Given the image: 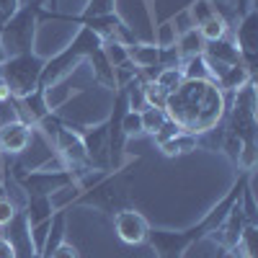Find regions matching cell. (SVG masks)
<instances>
[{"mask_svg": "<svg viewBox=\"0 0 258 258\" xmlns=\"http://www.w3.org/2000/svg\"><path fill=\"white\" fill-rule=\"evenodd\" d=\"M227 101L214 80H183L168 93L165 114L188 135H204L225 119Z\"/></svg>", "mask_w": 258, "mask_h": 258, "instance_id": "cell-1", "label": "cell"}, {"mask_svg": "<svg viewBox=\"0 0 258 258\" xmlns=\"http://www.w3.org/2000/svg\"><path fill=\"white\" fill-rule=\"evenodd\" d=\"M253 173H240L238 181L230 186V191L204 214L197 225H191L186 230H153V227H150L145 243L158 253V258H183L191 245L202 243L204 238H209V235L217 230V225L225 220V214L230 212V207L240 199V191H243V186H245V181Z\"/></svg>", "mask_w": 258, "mask_h": 258, "instance_id": "cell-2", "label": "cell"}, {"mask_svg": "<svg viewBox=\"0 0 258 258\" xmlns=\"http://www.w3.org/2000/svg\"><path fill=\"white\" fill-rule=\"evenodd\" d=\"M101 47H103V39L98 34H93L91 29H85V26H78L75 36L70 39V44L62 47L54 57L44 59L41 78H39V88L49 91V88H54V85H59L70 73H75V68L83 59H88Z\"/></svg>", "mask_w": 258, "mask_h": 258, "instance_id": "cell-3", "label": "cell"}, {"mask_svg": "<svg viewBox=\"0 0 258 258\" xmlns=\"http://www.w3.org/2000/svg\"><path fill=\"white\" fill-rule=\"evenodd\" d=\"M41 3H44V0H29V3H24L3 26H0V49H3L6 57L34 52L39 11L44 8Z\"/></svg>", "mask_w": 258, "mask_h": 258, "instance_id": "cell-4", "label": "cell"}, {"mask_svg": "<svg viewBox=\"0 0 258 258\" xmlns=\"http://www.w3.org/2000/svg\"><path fill=\"white\" fill-rule=\"evenodd\" d=\"M258 96H255V80L245 83L240 91L232 93L230 109H225V129L235 137H240L243 145H255V135H258Z\"/></svg>", "mask_w": 258, "mask_h": 258, "instance_id": "cell-5", "label": "cell"}, {"mask_svg": "<svg viewBox=\"0 0 258 258\" xmlns=\"http://www.w3.org/2000/svg\"><path fill=\"white\" fill-rule=\"evenodd\" d=\"M11 176H13L16 186L24 191V197H54L57 191L78 183V176L68 168H57V170L31 168V170H24L21 165H13Z\"/></svg>", "mask_w": 258, "mask_h": 258, "instance_id": "cell-6", "label": "cell"}, {"mask_svg": "<svg viewBox=\"0 0 258 258\" xmlns=\"http://www.w3.org/2000/svg\"><path fill=\"white\" fill-rule=\"evenodd\" d=\"M41 68H44V57H39L36 52H26L6 57L0 64V75H3V83L8 85L13 98H24L39 88Z\"/></svg>", "mask_w": 258, "mask_h": 258, "instance_id": "cell-7", "label": "cell"}, {"mask_svg": "<svg viewBox=\"0 0 258 258\" xmlns=\"http://www.w3.org/2000/svg\"><path fill=\"white\" fill-rule=\"evenodd\" d=\"M64 121V119H62ZM70 129L80 135V142L85 147V155L93 170H111V155H109V124L106 119L96 121V124H73L64 121Z\"/></svg>", "mask_w": 258, "mask_h": 258, "instance_id": "cell-8", "label": "cell"}, {"mask_svg": "<svg viewBox=\"0 0 258 258\" xmlns=\"http://www.w3.org/2000/svg\"><path fill=\"white\" fill-rule=\"evenodd\" d=\"M235 47L240 52L243 64L255 75V64H258V11L250 8L245 16L238 18L235 24Z\"/></svg>", "mask_w": 258, "mask_h": 258, "instance_id": "cell-9", "label": "cell"}, {"mask_svg": "<svg viewBox=\"0 0 258 258\" xmlns=\"http://www.w3.org/2000/svg\"><path fill=\"white\" fill-rule=\"evenodd\" d=\"M114 230L119 235V240L126 245H140L147 240V230L150 222L142 212L132 209V207H124L119 212H114Z\"/></svg>", "mask_w": 258, "mask_h": 258, "instance_id": "cell-10", "label": "cell"}, {"mask_svg": "<svg viewBox=\"0 0 258 258\" xmlns=\"http://www.w3.org/2000/svg\"><path fill=\"white\" fill-rule=\"evenodd\" d=\"M243 225H245V214H243L240 199H238V202L230 207V212L225 214V220L217 225V230H214L209 238H204V240L214 243V245L220 248V253H232L235 243H238L240 232H243Z\"/></svg>", "mask_w": 258, "mask_h": 258, "instance_id": "cell-11", "label": "cell"}, {"mask_svg": "<svg viewBox=\"0 0 258 258\" xmlns=\"http://www.w3.org/2000/svg\"><path fill=\"white\" fill-rule=\"evenodd\" d=\"M31 142H34V129L26 121L13 119V121L0 124V153H3V158L26 153Z\"/></svg>", "mask_w": 258, "mask_h": 258, "instance_id": "cell-12", "label": "cell"}, {"mask_svg": "<svg viewBox=\"0 0 258 258\" xmlns=\"http://www.w3.org/2000/svg\"><path fill=\"white\" fill-rule=\"evenodd\" d=\"M204 59L209 62V70H212V80H217L227 68H232V64H240V52L238 47H235L232 39H217V41H207L204 47Z\"/></svg>", "mask_w": 258, "mask_h": 258, "instance_id": "cell-13", "label": "cell"}, {"mask_svg": "<svg viewBox=\"0 0 258 258\" xmlns=\"http://www.w3.org/2000/svg\"><path fill=\"white\" fill-rule=\"evenodd\" d=\"M129 62L135 64L137 70H150V68H160V47H155V41H135V44L126 47Z\"/></svg>", "mask_w": 258, "mask_h": 258, "instance_id": "cell-14", "label": "cell"}, {"mask_svg": "<svg viewBox=\"0 0 258 258\" xmlns=\"http://www.w3.org/2000/svg\"><path fill=\"white\" fill-rule=\"evenodd\" d=\"M24 214L29 220V227H39L54 217L52 197H26L24 202Z\"/></svg>", "mask_w": 258, "mask_h": 258, "instance_id": "cell-15", "label": "cell"}, {"mask_svg": "<svg viewBox=\"0 0 258 258\" xmlns=\"http://www.w3.org/2000/svg\"><path fill=\"white\" fill-rule=\"evenodd\" d=\"M250 80H255V75L240 62V64H232V68H227L214 83H217V88H220L222 93H230V96H232L235 91H240L243 85L250 83Z\"/></svg>", "mask_w": 258, "mask_h": 258, "instance_id": "cell-16", "label": "cell"}, {"mask_svg": "<svg viewBox=\"0 0 258 258\" xmlns=\"http://www.w3.org/2000/svg\"><path fill=\"white\" fill-rule=\"evenodd\" d=\"M158 147L163 150L165 158H181V155H188V153H194V150L199 147V135H188V132H183V129H181L176 137L165 140Z\"/></svg>", "mask_w": 258, "mask_h": 258, "instance_id": "cell-17", "label": "cell"}, {"mask_svg": "<svg viewBox=\"0 0 258 258\" xmlns=\"http://www.w3.org/2000/svg\"><path fill=\"white\" fill-rule=\"evenodd\" d=\"M232 253L238 258H258V225H250V222L243 225V232L238 243H235Z\"/></svg>", "mask_w": 258, "mask_h": 258, "instance_id": "cell-18", "label": "cell"}, {"mask_svg": "<svg viewBox=\"0 0 258 258\" xmlns=\"http://www.w3.org/2000/svg\"><path fill=\"white\" fill-rule=\"evenodd\" d=\"M181 73H183V80H212V70H209V62L204 59V54L186 57L181 62Z\"/></svg>", "mask_w": 258, "mask_h": 258, "instance_id": "cell-19", "label": "cell"}, {"mask_svg": "<svg viewBox=\"0 0 258 258\" xmlns=\"http://www.w3.org/2000/svg\"><path fill=\"white\" fill-rule=\"evenodd\" d=\"M176 47H178L181 57L186 59V57H197V54H204V47H207V41L202 39L199 29H191V31H186V34H181V36H178Z\"/></svg>", "mask_w": 258, "mask_h": 258, "instance_id": "cell-20", "label": "cell"}, {"mask_svg": "<svg viewBox=\"0 0 258 258\" xmlns=\"http://www.w3.org/2000/svg\"><path fill=\"white\" fill-rule=\"evenodd\" d=\"M186 11L191 16L194 29H199L204 21H209L214 16V3H212V0H191V3L186 6Z\"/></svg>", "mask_w": 258, "mask_h": 258, "instance_id": "cell-21", "label": "cell"}, {"mask_svg": "<svg viewBox=\"0 0 258 258\" xmlns=\"http://www.w3.org/2000/svg\"><path fill=\"white\" fill-rule=\"evenodd\" d=\"M230 31V26L225 24V21L220 16H212L209 21H204V24L199 26V34L204 41H217V39H225Z\"/></svg>", "mask_w": 258, "mask_h": 258, "instance_id": "cell-22", "label": "cell"}, {"mask_svg": "<svg viewBox=\"0 0 258 258\" xmlns=\"http://www.w3.org/2000/svg\"><path fill=\"white\" fill-rule=\"evenodd\" d=\"M140 116H142V135H155L158 129L168 121V114L163 109H153V106H147Z\"/></svg>", "mask_w": 258, "mask_h": 258, "instance_id": "cell-23", "label": "cell"}, {"mask_svg": "<svg viewBox=\"0 0 258 258\" xmlns=\"http://www.w3.org/2000/svg\"><path fill=\"white\" fill-rule=\"evenodd\" d=\"M153 36H155V47H160V49L176 47V41H178V34H176L173 24H170V18L158 24V26H153Z\"/></svg>", "mask_w": 258, "mask_h": 258, "instance_id": "cell-24", "label": "cell"}, {"mask_svg": "<svg viewBox=\"0 0 258 258\" xmlns=\"http://www.w3.org/2000/svg\"><path fill=\"white\" fill-rule=\"evenodd\" d=\"M153 83H158L165 93H170V91H176L178 85L183 83V73H181V68H163V70L155 75Z\"/></svg>", "mask_w": 258, "mask_h": 258, "instance_id": "cell-25", "label": "cell"}, {"mask_svg": "<svg viewBox=\"0 0 258 258\" xmlns=\"http://www.w3.org/2000/svg\"><path fill=\"white\" fill-rule=\"evenodd\" d=\"M119 126H121V135H124V140L140 137V135H142V116H140V111H129V109H126V111L121 114Z\"/></svg>", "mask_w": 258, "mask_h": 258, "instance_id": "cell-26", "label": "cell"}, {"mask_svg": "<svg viewBox=\"0 0 258 258\" xmlns=\"http://www.w3.org/2000/svg\"><path fill=\"white\" fill-rule=\"evenodd\" d=\"M116 13V0H88L83 8V13H78L80 18H98V16H109Z\"/></svg>", "mask_w": 258, "mask_h": 258, "instance_id": "cell-27", "label": "cell"}, {"mask_svg": "<svg viewBox=\"0 0 258 258\" xmlns=\"http://www.w3.org/2000/svg\"><path fill=\"white\" fill-rule=\"evenodd\" d=\"M41 258H80V250H78L68 238H62L52 250H49V248L41 250Z\"/></svg>", "mask_w": 258, "mask_h": 258, "instance_id": "cell-28", "label": "cell"}, {"mask_svg": "<svg viewBox=\"0 0 258 258\" xmlns=\"http://www.w3.org/2000/svg\"><path fill=\"white\" fill-rule=\"evenodd\" d=\"M145 96H147V106H153V109H163V111H165L168 93L160 88L158 83H145Z\"/></svg>", "mask_w": 258, "mask_h": 258, "instance_id": "cell-29", "label": "cell"}, {"mask_svg": "<svg viewBox=\"0 0 258 258\" xmlns=\"http://www.w3.org/2000/svg\"><path fill=\"white\" fill-rule=\"evenodd\" d=\"M18 209H24V207H21L13 197H8V194H6V197H0V227H6L16 217Z\"/></svg>", "mask_w": 258, "mask_h": 258, "instance_id": "cell-30", "label": "cell"}, {"mask_svg": "<svg viewBox=\"0 0 258 258\" xmlns=\"http://www.w3.org/2000/svg\"><path fill=\"white\" fill-rule=\"evenodd\" d=\"M170 24H173V29H176V34H178V36L194 29L191 16H188V11H186V8H183V11H178L176 16H170Z\"/></svg>", "mask_w": 258, "mask_h": 258, "instance_id": "cell-31", "label": "cell"}, {"mask_svg": "<svg viewBox=\"0 0 258 258\" xmlns=\"http://www.w3.org/2000/svg\"><path fill=\"white\" fill-rule=\"evenodd\" d=\"M178 132H181V126H178L176 121H170V119H168V121H165V124H163V126L158 129V132L153 135V140H155V145H163L165 140H170V137H176Z\"/></svg>", "mask_w": 258, "mask_h": 258, "instance_id": "cell-32", "label": "cell"}, {"mask_svg": "<svg viewBox=\"0 0 258 258\" xmlns=\"http://www.w3.org/2000/svg\"><path fill=\"white\" fill-rule=\"evenodd\" d=\"M21 8V0H0V26Z\"/></svg>", "mask_w": 258, "mask_h": 258, "instance_id": "cell-33", "label": "cell"}, {"mask_svg": "<svg viewBox=\"0 0 258 258\" xmlns=\"http://www.w3.org/2000/svg\"><path fill=\"white\" fill-rule=\"evenodd\" d=\"M0 258H16V250H13L11 240L6 238L3 232H0Z\"/></svg>", "mask_w": 258, "mask_h": 258, "instance_id": "cell-34", "label": "cell"}, {"mask_svg": "<svg viewBox=\"0 0 258 258\" xmlns=\"http://www.w3.org/2000/svg\"><path fill=\"white\" fill-rule=\"evenodd\" d=\"M232 6H235V13H238V18H240V16H245L250 8H255L253 0H232Z\"/></svg>", "mask_w": 258, "mask_h": 258, "instance_id": "cell-35", "label": "cell"}, {"mask_svg": "<svg viewBox=\"0 0 258 258\" xmlns=\"http://www.w3.org/2000/svg\"><path fill=\"white\" fill-rule=\"evenodd\" d=\"M6 170H8V165H6V158H3V153H0V178H3V183L8 186V173H6Z\"/></svg>", "mask_w": 258, "mask_h": 258, "instance_id": "cell-36", "label": "cell"}, {"mask_svg": "<svg viewBox=\"0 0 258 258\" xmlns=\"http://www.w3.org/2000/svg\"><path fill=\"white\" fill-rule=\"evenodd\" d=\"M57 3H59V0H47V6H52V8H47V11H57Z\"/></svg>", "mask_w": 258, "mask_h": 258, "instance_id": "cell-37", "label": "cell"}, {"mask_svg": "<svg viewBox=\"0 0 258 258\" xmlns=\"http://www.w3.org/2000/svg\"><path fill=\"white\" fill-rule=\"evenodd\" d=\"M3 59H6V54H3V49H0V64H3Z\"/></svg>", "mask_w": 258, "mask_h": 258, "instance_id": "cell-38", "label": "cell"}, {"mask_svg": "<svg viewBox=\"0 0 258 258\" xmlns=\"http://www.w3.org/2000/svg\"><path fill=\"white\" fill-rule=\"evenodd\" d=\"M24 3H29V0H21V6H24Z\"/></svg>", "mask_w": 258, "mask_h": 258, "instance_id": "cell-39", "label": "cell"}, {"mask_svg": "<svg viewBox=\"0 0 258 258\" xmlns=\"http://www.w3.org/2000/svg\"><path fill=\"white\" fill-rule=\"evenodd\" d=\"M0 80H3V75H0Z\"/></svg>", "mask_w": 258, "mask_h": 258, "instance_id": "cell-40", "label": "cell"}]
</instances>
